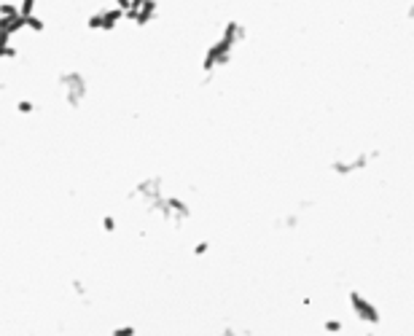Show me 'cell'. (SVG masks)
Returning <instances> with one entry per match:
<instances>
[{
  "instance_id": "obj_1",
  "label": "cell",
  "mask_w": 414,
  "mask_h": 336,
  "mask_svg": "<svg viewBox=\"0 0 414 336\" xmlns=\"http://www.w3.org/2000/svg\"><path fill=\"white\" fill-rule=\"evenodd\" d=\"M350 309L361 323H371V325L379 323V309L371 304V299H363V296L355 293V290L350 293Z\"/></svg>"
},
{
  "instance_id": "obj_2",
  "label": "cell",
  "mask_w": 414,
  "mask_h": 336,
  "mask_svg": "<svg viewBox=\"0 0 414 336\" xmlns=\"http://www.w3.org/2000/svg\"><path fill=\"white\" fill-rule=\"evenodd\" d=\"M323 328H326L328 334H342V331H344V323H342V320H326V323H323Z\"/></svg>"
},
{
  "instance_id": "obj_3",
  "label": "cell",
  "mask_w": 414,
  "mask_h": 336,
  "mask_svg": "<svg viewBox=\"0 0 414 336\" xmlns=\"http://www.w3.org/2000/svg\"><path fill=\"white\" fill-rule=\"evenodd\" d=\"M111 336H134V328L132 325H121V328H116Z\"/></svg>"
},
{
  "instance_id": "obj_4",
  "label": "cell",
  "mask_w": 414,
  "mask_h": 336,
  "mask_svg": "<svg viewBox=\"0 0 414 336\" xmlns=\"http://www.w3.org/2000/svg\"><path fill=\"white\" fill-rule=\"evenodd\" d=\"M19 113H33V110H35V105L30 102V100H22V102H19Z\"/></svg>"
},
{
  "instance_id": "obj_5",
  "label": "cell",
  "mask_w": 414,
  "mask_h": 336,
  "mask_svg": "<svg viewBox=\"0 0 414 336\" xmlns=\"http://www.w3.org/2000/svg\"><path fill=\"white\" fill-rule=\"evenodd\" d=\"M102 229H105V232H116V220H113V215H105V220H102Z\"/></svg>"
},
{
  "instance_id": "obj_6",
  "label": "cell",
  "mask_w": 414,
  "mask_h": 336,
  "mask_svg": "<svg viewBox=\"0 0 414 336\" xmlns=\"http://www.w3.org/2000/svg\"><path fill=\"white\" fill-rule=\"evenodd\" d=\"M207 248H210L207 242H199L197 248H194V253H197V255H199V253H207Z\"/></svg>"
}]
</instances>
